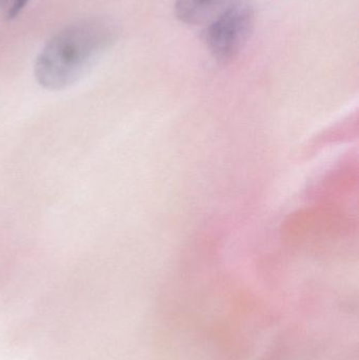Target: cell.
Returning a JSON list of instances; mask_svg holds the SVG:
<instances>
[{"instance_id": "3957f363", "label": "cell", "mask_w": 359, "mask_h": 360, "mask_svg": "<svg viewBox=\"0 0 359 360\" xmlns=\"http://www.w3.org/2000/svg\"><path fill=\"white\" fill-rule=\"evenodd\" d=\"M231 4L232 0H176L175 15L187 25H208Z\"/></svg>"}, {"instance_id": "277c9868", "label": "cell", "mask_w": 359, "mask_h": 360, "mask_svg": "<svg viewBox=\"0 0 359 360\" xmlns=\"http://www.w3.org/2000/svg\"><path fill=\"white\" fill-rule=\"evenodd\" d=\"M30 0H0V14L6 20H13L20 15Z\"/></svg>"}, {"instance_id": "6da1fadb", "label": "cell", "mask_w": 359, "mask_h": 360, "mask_svg": "<svg viewBox=\"0 0 359 360\" xmlns=\"http://www.w3.org/2000/svg\"><path fill=\"white\" fill-rule=\"evenodd\" d=\"M117 38V25L105 17H90L67 25L48 40L36 57V80L50 91L73 86L92 70Z\"/></svg>"}, {"instance_id": "7a4b0ae2", "label": "cell", "mask_w": 359, "mask_h": 360, "mask_svg": "<svg viewBox=\"0 0 359 360\" xmlns=\"http://www.w3.org/2000/svg\"><path fill=\"white\" fill-rule=\"evenodd\" d=\"M252 8L233 2L208 23L204 41L212 56L221 63L235 58L244 49L254 27Z\"/></svg>"}]
</instances>
